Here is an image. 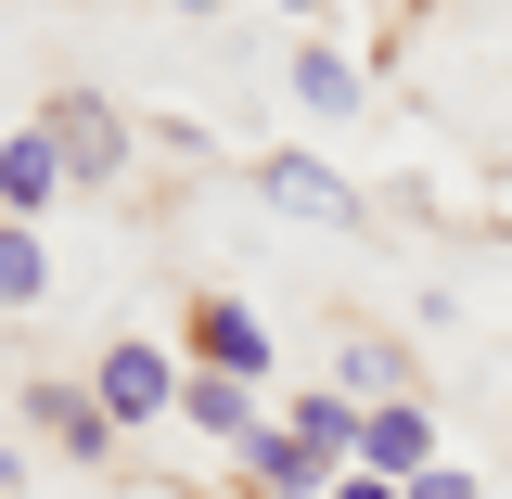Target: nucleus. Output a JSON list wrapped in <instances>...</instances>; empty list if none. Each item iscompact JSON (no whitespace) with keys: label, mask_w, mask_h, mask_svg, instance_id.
Returning a JSON list of instances; mask_svg holds the SVG:
<instances>
[{"label":"nucleus","mask_w":512,"mask_h":499,"mask_svg":"<svg viewBox=\"0 0 512 499\" xmlns=\"http://www.w3.org/2000/svg\"><path fill=\"white\" fill-rule=\"evenodd\" d=\"M90 397L116 410V436H128V423H154V410H180V359L128 333V346H103V372H90Z\"/></svg>","instance_id":"nucleus-3"},{"label":"nucleus","mask_w":512,"mask_h":499,"mask_svg":"<svg viewBox=\"0 0 512 499\" xmlns=\"http://www.w3.org/2000/svg\"><path fill=\"white\" fill-rule=\"evenodd\" d=\"M64 192V154H52V128H13L0 141V218H39Z\"/></svg>","instance_id":"nucleus-7"},{"label":"nucleus","mask_w":512,"mask_h":499,"mask_svg":"<svg viewBox=\"0 0 512 499\" xmlns=\"http://www.w3.org/2000/svg\"><path fill=\"white\" fill-rule=\"evenodd\" d=\"M295 103H308V116H359V103H372V77H359L346 52H320V39H308V52H295Z\"/></svg>","instance_id":"nucleus-9"},{"label":"nucleus","mask_w":512,"mask_h":499,"mask_svg":"<svg viewBox=\"0 0 512 499\" xmlns=\"http://www.w3.org/2000/svg\"><path fill=\"white\" fill-rule=\"evenodd\" d=\"M359 474H436V410H410V397H384V410H359Z\"/></svg>","instance_id":"nucleus-4"},{"label":"nucleus","mask_w":512,"mask_h":499,"mask_svg":"<svg viewBox=\"0 0 512 499\" xmlns=\"http://www.w3.org/2000/svg\"><path fill=\"white\" fill-rule=\"evenodd\" d=\"M26 410L52 423V448H64V461H116V410H103L90 384H39Z\"/></svg>","instance_id":"nucleus-6"},{"label":"nucleus","mask_w":512,"mask_h":499,"mask_svg":"<svg viewBox=\"0 0 512 499\" xmlns=\"http://www.w3.org/2000/svg\"><path fill=\"white\" fill-rule=\"evenodd\" d=\"M397 372H410V359H397V346H384V333H372V346H359V333H346V359H333V397H346V410H359V397H372V410H384V397H397Z\"/></svg>","instance_id":"nucleus-11"},{"label":"nucleus","mask_w":512,"mask_h":499,"mask_svg":"<svg viewBox=\"0 0 512 499\" xmlns=\"http://www.w3.org/2000/svg\"><path fill=\"white\" fill-rule=\"evenodd\" d=\"M244 474H256V487H269V499H308L320 474H333V461H320V448L295 436V423H269V436H244Z\"/></svg>","instance_id":"nucleus-8"},{"label":"nucleus","mask_w":512,"mask_h":499,"mask_svg":"<svg viewBox=\"0 0 512 499\" xmlns=\"http://www.w3.org/2000/svg\"><path fill=\"white\" fill-rule=\"evenodd\" d=\"M410 13H423V0H410Z\"/></svg>","instance_id":"nucleus-18"},{"label":"nucleus","mask_w":512,"mask_h":499,"mask_svg":"<svg viewBox=\"0 0 512 499\" xmlns=\"http://www.w3.org/2000/svg\"><path fill=\"white\" fill-rule=\"evenodd\" d=\"M295 13H320V0H295Z\"/></svg>","instance_id":"nucleus-17"},{"label":"nucleus","mask_w":512,"mask_h":499,"mask_svg":"<svg viewBox=\"0 0 512 499\" xmlns=\"http://www.w3.org/2000/svg\"><path fill=\"white\" fill-rule=\"evenodd\" d=\"M282 423H295L320 461H359V410H346V397H308V410H282Z\"/></svg>","instance_id":"nucleus-13"},{"label":"nucleus","mask_w":512,"mask_h":499,"mask_svg":"<svg viewBox=\"0 0 512 499\" xmlns=\"http://www.w3.org/2000/svg\"><path fill=\"white\" fill-rule=\"evenodd\" d=\"M39 295H52V256L26 218H0V308H39Z\"/></svg>","instance_id":"nucleus-12"},{"label":"nucleus","mask_w":512,"mask_h":499,"mask_svg":"<svg viewBox=\"0 0 512 499\" xmlns=\"http://www.w3.org/2000/svg\"><path fill=\"white\" fill-rule=\"evenodd\" d=\"M256 205H282V218H308V231H359V218H372L359 180H333L320 154H256Z\"/></svg>","instance_id":"nucleus-1"},{"label":"nucleus","mask_w":512,"mask_h":499,"mask_svg":"<svg viewBox=\"0 0 512 499\" xmlns=\"http://www.w3.org/2000/svg\"><path fill=\"white\" fill-rule=\"evenodd\" d=\"M180 13H205V0H180Z\"/></svg>","instance_id":"nucleus-16"},{"label":"nucleus","mask_w":512,"mask_h":499,"mask_svg":"<svg viewBox=\"0 0 512 499\" xmlns=\"http://www.w3.org/2000/svg\"><path fill=\"white\" fill-rule=\"evenodd\" d=\"M39 128H52L64 180H116V167H128V128H116V103H103V90H52V103H39Z\"/></svg>","instance_id":"nucleus-2"},{"label":"nucleus","mask_w":512,"mask_h":499,"mask_svg":"<svg viewBox=\"0 0 512 499\" xmlns=\"http://www.w3.org/2000/svg\"><path fill=\"white\" fill-rule=\"evenodd\" d=\"M192 359L231 372V384H256V372H269V320H256L244 295H205V308H192Z\"/></svg>","instance_id":"nucleus-5"},{"label":"nucleus","mask_w":512,"mask_h":499,"mask_svg":"<svg viewBox=\"0 0 512 499\" xmlns=\"http://www.w3.org/2000/svg\"><path fill=\"white\" fill-rule=\"evenodd\" d=\"M180 410H192V423H205V436H231V448L256 436V397H244V384H231V372H180Z\"/></svg>","instance_id":"nucleus-10"},{"label":"nucleus","mask_w":512,"mask_h":499,"mask_svg":"<svg viewBox=\"0 0 512 499\" xmlns=\"http://www.w3.org/2000/svg\"><path fill=\"white\" fill-rule=\"evenodd\" d=\"M333 499H397V487H384V474H346V487H333Z\"/></svg>","instance_id":"nucleus-15"},{"label":"nucleus","mask_w":512,"mask_h":499,"mask_svg":"<svg viewBox=\"0 0 512 499\" xmlns=\"http://www.w3.org/2000/svg\"><path fill=\"white\" fill-rule=\"evenodd\" d=\"M410 499H474V474H448V461H436V474H410Z\"/></svg>","instance_id":"nucleus-14"}]
</instances>
